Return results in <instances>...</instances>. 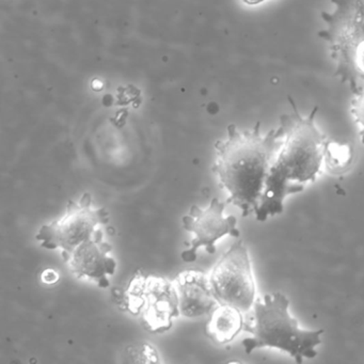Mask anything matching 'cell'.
I'll return each mask as SVG.
<instances>
[{
    "mask_svg": "<svg viewBox=\"0 0 364 364\" xmlns=\"http://www.w3.org/2000/svg\"><path fill=\"white\" fill-rule=\"evenodd\" d=\"M333 12H321L327 24L318 36L329 46L334 76L355 93L364 87V0H331Z\"/></svg>",
    "mask_w": 364,
    "mask_h": 364,
    "instance_id": "4",
    "label": "cell"
},
{
    "mask_svg": "<svg viewBox=\"0 0 364 364\" xmlns=\"http://www.w3.org/2000/svg\"><path fill=\"white\" fill-rule=\"evenodd\" d=\"M127 310L141 316L151 332L171 329L173 319L181 315L180 300L173 281L138 272L129 281L124 294Z\"/></svg>",
    "mask_w": 364,
    "mask_h": 364,
    "instance_id": "5",
    "label": "cell"
},
{
    "mask_svg": "<svg viewBox=\"0 0 364 364\" xmlns=\"http://www.w3.org/2000/svg\"><path fill=\"white\" fill-rule=\"evenodd\" d=\"M225 139L215 144L216 159L213 172L229 193L227 203L242 210V217L257 213L266 178L284 141L281 127L262 135L261 123L252 129L240 131L228 127Z\"/></svg>",
    "mask_w": 364,
    "mask_h": 364,
    "instance_id": "1",
    "label": "cell"
},
{
    "mask_svg": "<svg viewBox=\"0 0 364 364\" xmlns=\"http://www.w3.org/2000/svg\"><path fill=\"white\" fill-rule=\"evenodd\" d=\"M289 300L282 293L266 294L253 304V323H245L244 330L251 334L242 341L247 353L255 349H280L289 353L297 363L317 355L315 347L321 343L323 330H304L289 315Z\"/></svg>",
    "mask_w": 364,
    "mask_h": 364,
    "instance_id": "3",
    "label": "cell"
},
{
    "mask_svg": "<svg viewBox=\"0 0 364 364\" xmlns=\"http://www.w3.org/2000/svg\"><path fill=\"white\" fill-rule=\"evenodd\" d=\"M180 300L181 315L189 318L210 315L219 302L210 287V277L198 270L181 272L173 280Z\"/></svg>",
    "mask_w": 364,
    "mask_h": 364,
    "instance_id": "10",
    "label": "cell"
},
{
    "mask_svg": "<svg viewBox=\"0 0 364 364\" xmlns=\"http://www.w3.org/2000/svg\"><path fill=\"white\" fill-rule=\"evenodd\" d=\"M210 283L219 304L235 306L242 313L253 308L257 289L248 249L242 240L234 242L217 262Z\"/></svg>",
    "mask_w": 364,
    "mask_h": 364,
    "instance_id": "6",
    "label": "cell"
},
{
    "mask_svg": "<svg viewBox=\"0 0 364 364\" xmlns=\"http://www.w3.org/2000/svg\"><path fill=\"white\" fill-rule=\"evenodd\" d=\"M42 279H43L44 282L54 283L58 280V274H57V272H54V270L48 269L42 274Z\"/></svg>",
    "mask_w": 364,
    "mask_h": 364,
    "instance_id": "14",
    "label": "cell"
},
{
    "mask_svg": "<svg viewBox=\"0 0 364 364\" xmlns=\"http://www.w3.org/2000/svg\"><path fill=\"white\" fill-rule=\"evenodd\" d=\"M350 112L359 129L360 140L364 144V87L353 93L350 103Z\"/></svg>",
    "mask_w": 364,
    "mask_h": 364,
    "instance_id": "13",
    "label": "cell"
},
{
    "mask_svg": "<svg viewBox=\"0 0 364 364\" xmlns=\"http://www.w3.org/2000/svg\"><path fill=\"white\" fill-rule=\"evenodd\" d=\"M109 214L105 208H93L92 199L84 193L78 201L69 202L65 214L59 220L42 225L37 240L46 249H63L61 255L71 253L85 240L92 237L97 225H106Z\"/></svg>",
    "mask_w": 364,
    "mask_h": 364,
    "instance_id": "7",
    "label": "cell"
},
{
    "mask_svg": "<svg viewBox=\"0 0 364 364\" xmlns=\"http://www.w3.org/2000/svg\"><path fill=\"white\" fill-rule=\"evenodd\" d=\"M225 203L214 198L208 208L193 205L188 214L183 217L184 229L195 235L191 248L182 253L183 261L187 263L195 262L197 259L196 252L201 247L210 255L216 252L215 244L223 236L240 237V232L236 228L237 220L234 216L225 217Z\"/></svg>",
    "mask_w": 364,
    "mask_h": 364,
    "instance_id": "8",
    "label": "cell"
},
{
    "mask_svg": "<svg viewBox=\"0 0 364 364\" xmlns=\"http://www.w3.org/2000/svg\"><path fill=\"white\" fill-rule=\"evenodd\" d=\"M242 312L229 304H218L210 313L205 334L219 344L231 342L244 330Z\"/></svg>",
    "mask_w": 364,
    "mask_h": 364,
    "instance_id": "11",
    "label": "cell"
},
{
    "mask_svg": "<svg viewBox=\"0 0 364 364\" xmlns=\"http://www.w3.org/2000/svg\"><path fill=\"white\" fill-rule=\"evenodd\" d=\"M289 101L293 112L280 117L284 141L266 178L255 213L259 221L281 214L287 196L304 191L306 183L315 182L325 157L328 138L315 125L318 108L314 107L308 117H302L291 97Z\"/></svg>",
    "mask_w": 364,
    "mask_h": 364,
    "instance_id": "2",
    "label": "cell"
},
{
    "mask_svg": "<svg viewBox=\"0 0 364 364\" xmlns=\"http://www.w3.org/2000/svg\"><path fill=\"white\" fill-rule=\"evenodd\" d=\"M103 231L97 229L92 237L85 240L71 253L63 255L71 272L78 279L95 281L102 289L109 287L108 274L116 272V261L109 257L112 246L103 242Z\"/></svg>",
    "mask_w": 364,
    "mask_h": 364,
    "instance_id": "9",
    "label": "cell"
},
{
    "mask_svg": "<svg viewBox=\"0 0 364 364\" xmlns=\"http://www.w3.org/2000/svg\"><path fill=\"white\" fill-rule=\"evenodd\" d=\"M326 167L330 173L343 174L350 167L353 161V149L351 144H340L328 139L325 148Z\"/></svg>",
    "mask_w": 364,
    "mask_h": 364,
    "instance_id": "12",
    "label": "cell"
}]
</instances>
